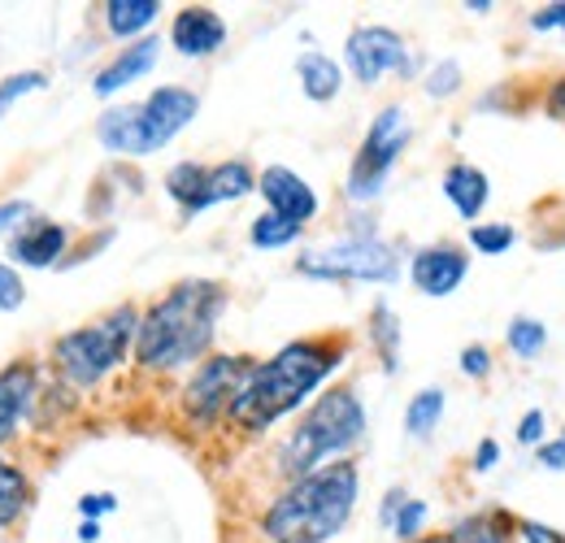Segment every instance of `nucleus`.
Segmentation results:
<instances>
[{
    "mask_svg": "<svg viewBox=\"0 0 565 543\" xmlns=\"http://www.w3.org/2000/svg\"><path fill=\"white\" fill-rule=\"evenodd\" d=\"M535 457H540V466H544V470L565 475V439H544V444L535 448Z\"/></svg>",
    "mask_w": 565,
    "mask_h": 543,
    "instance_id": "39",
    "label": "nucleus"
},
{
    "mask_svg": "<svg viewBox=\"0 0 565 543\" xmlns=\"http://www.w3.org/2000/svg\"><path fill=\"white\" fill-rule=\"evenodd\" d=\"M344 66L353 74L361 87H374L383 83V74H396V78H418V57L414 49L405 44L401 31L383 26V22H370V26H356L344 44Z\"/></svg>",
    "mask_w": 565,
    "mask_h": 543,
    "instance_id": "9",
    "label": "nucleus"
},
{
    "mask_svg": "<svg viewBox=\"0 0 565 543\" xmlns=\"http://www.w3.org/2000/svg\"><path fill=\"white\" fill-rule=\"evenodd\" d=\"M504 343H509V352L518 356V361H535L544 348H548V327L540 322V318H513L509 327H504Z\"/></svg>",
    "mask_w": 565,
    "mask_h": 543,
    "instance_id": "28",
    "label": "nucleus"
},
{
    "mask_svg": "<svg viewBox=\"0 0 565 543\" xmlns=\"http://www.w3.org/2000/svg\"><path fill=\"white\" fill-rule=\"evenodd\" d=\"M248 192H257V174H253V166L248 161H217L210 166V179H205V196H201V209L196 213H205L213 204H231V201H244Z\"/></svg>",
    "mask_w": 565,
    "mask_h": 543,
    "instance_id": "19",
    "label": "nucleus"
},
{
    "mask_svg": "<svg viewBox=\"0 0 565 543\" xmlns=\"http://www.w3.org/2000/svg\"><path fill=\"white\" fill-rule=\"evenodd\" d=\"M143 105V123H148V139H152V152H161L170 139L179 136L183 127L196 123L201 114V96L192 87H179V83H166V87H152Z\"/></svg>",
    "mask_w": 565,
    "mask_h": 543,
    "instance_id": "10",
    "label": "nucleus"
},
{
    "mask_svg": "<svg viewBox=\"0 0 565 543\" xmlns=\"http://www.w3.org/2000/svg\"><path fill=\"white\" fill-rule=\"evenodd\" d=\"M361 496L356 461H331L313 475L287 482L262 513L266 543H331L353 518Z\"/></svg>",
    "mask_w": 565,
    "mask_h": 543,
    "instance_id": "3",
    "label": "nucleus"
},
{
    "mask_svg": "<svg viewBox=\"0 0 565 543\" xmlns=\"http://www.w3.org/2000/svg\"><path fill=\"white\" fill-rule=\"evenodd\" d=\"M365 336H370L374 352H379L383 374H396L401 370V322H396V313H392L387 300H374L370 322H365Z\"/></svg>",
    "mask_w": 565,
    "mask_h": 543,
    "instance_id": "22",
    "label": "nucleus"
},
{
    "mask_svg": "<svg viewBox=\"0 0 565 543\" xmlns=\"http://www.w3.org/2000/svg\"><path fill=\"white\" fill-rule=\"evenodd\" d=\"M461 374H466V379H488V374H492V352H488V343L461 348Z\"/></svg>",
    "mask_w": 565,
    "mask_h": 543,
    "instance_id": "35",
    "label": "nucleus"
},
{
    "mask_svg": "<svg viewBox=\"0 0 565 543\" xmlns=\"http://www.w3.org/2000/svg\"><path fill=\"white\" fill-rule=\"evenodd\" d=\"M66 253H71V231L62 222H49V217H31L13 239H9V257L13 266L22 270H53V266H66Z\"/></svg>",
    "mask_w": 565,
    "mask_h": 543,
    "instance_id": "13",
    "label": "nucleus"
},
{
    "mask_svg": "<svg viewBox=\"0 0 565 543\" xmlns=\"http://www.w3.org/2000/svg\"><path fill=\"white\" fill-rule=\"evenodd\" d=\"M44 87H49V74H44V70H18V74L0 78V123H4V114H9L22 96L44 92Z\"/></svg>",
    "mask_w": 565,
    "mask_h": 543,
    "instance_id": "31",
    "label": "nucleus"
},
{
    "mask_svg": "<svg viewBox=\"0 0 565 543\" xmlns=\"http://www.w3.org/2000/svg\"><path fill=\"white\" fill-rule=\"evenodd\" d=\"M544 408H526L522 413V422H518V444H526V448H540L544 444Z\"/></svg>",
    "mask_w": 565,
    "mask_h": 543,
    "instance_id": "37",
    "label": "nucleus"
},
{
    "mask_svg": "<svg viewBox=\"0 0 565 543\" xmlns=\"http://www.w3.org/2000/svg\"><path fill=\"white\" fill-rule=\"evenodd\" d=\"M414 543H452V535H423V540H414Z\"/></svg>",
    "mask_w": 565,
    "mask_h": 543,
    "instance_id": "46",
    "label": "nucleus"
},
{
    "mask_svg": "<svg viewBox=\"0 0 565 543\" xmlns=\"http://www.w3.org/2000/svg\"><path fill=\"white\" fill-rule=\"evenodd\" d=\"M518 531H522V543H565L562 531H553L544 522H518Z\"/></svg>",
    "mask_w": 565,
    "mask_h": 543,
    "instance_id": "40",
    "label": "nucleus"
},
{
    "mask_svg": "<svg viewBox=\"0 0 565 543\" xmlns=\"http://www.w3.org/2000/svg\"><path fill=\"white\" fill-rule=\"evenodd\" d=\"M349 361V336H305L282 343L270 361H257L235 392L226 422L244 435H262L305 405Z\"/></svg>",
    "mask_w": 565,
    "mask_h": 543,
    "instance_id": "1",
    "label": "nucleus"
},
{
    "mask_svg": "<svg viewBox=\"0 0 565 543\" xmlns=\"http://www.w3.org/2000/svg\"><path fill=\"white\" fill-rule=\"evenodd\" d=\"M495 461H500V444H495V439H483V444L475 448V470L488 475V470H495Z\"/></svg>",
    "mask_w": 565,
    "mask_h": 543,
    "instance_id": "42",
    "label": "nucleus"
},
{
    "mask_svg": "<svg viewBox=\"0 0 565 543\" xmlns=\"http://www.w3.org/2000/svg\"><path fill=\"white\" fill-rule=\"evenodd\" d=\"M509 526L513 522H504V513H470L448 535H452V543H513Z\"/></svg>",
    "mask_w": 565,
    "mask_h": 543,
    "instance_id": "27",
    "label": "nucleus"
},
{
    "mask_svg": "<svg viewBox=\"0 0 565 543\" xmlns=\"http://www.w3.org/2000/svg\"><path fill=\"white\" fill-rule=\"evenodd\" d=\"M161 18V0H109L105 4V31L114 40H131Z\"/></svg>",
    "mask_w": 565,
    "mask_h": 543,
    "instance_id": "23",
    "label": "nucleus"
},
{
    "mask_svg": "<svg viewBox=\"0 0 565 543\" xmlns=\"http://www.w3.org/2000/svg\"><path fill=\"white\" fill-rule=\"evenodd\" d=\"M444 196H448L452 209L475 226V217H483V209L492 201L488 170H479L475 161H452V166L444 170Z\"/></svg>",
    "mask_w": 565,
    "mask_h": 543,
    "instance_id": "18",
    "label": "nucleus"
},
{
    "mask_svg": "<svg viewBox=\"0 0 565 543\" xmlns=\"http://www.w3.org/2000/svg\"><path fill=\"white\" fill-rule=\"evenodd\" d=\"M526 22H531V31H565V0H557V4H540Z\"/></svg>",
    "mask_w": 565,
    "mask_h": 543,
    "instance_id": "38",
    "label": "nucleus"
},
{
    "mask_svg": "<svg viewBox=\"0 0 565 543\" xmlns=\"http://www.w3.org/2000/svg\"><path fill=\"white\" fill-rule=\"evenodd\" d=\"M253 365L257 361L244 356V352H213V356H205L192 370V379L183 383V417L192 426H201V430H210L213 422H222L231 413V401L244 387Z\"/></svg>",
    "mask_w": 565,
    "mask_h": 543,
    "instance_id": "8",
    "label": "nucleus"
},
{
    "mask_svg": "<svg viewBox=\"0 0 565 543\" xmlns=\"http://www.w3.org/2000/svg\"><path fill=\"white\" fill-rule=\"evenodd\" d=\"M205 179H210V166H201V161H179V166L166 170V179H161L166 196L179 204L183 217H196L201 196H205Z\"/></svg>",
    "mask_w": 565,
    "mask_h": 543,
    "instance_id": "21",
    "label": "nucleus"
},
{
    "mask_svg": "<svg viewBox=\"0 0 565 543\" xmlns=\"http://www.w3.org/2000/svg\"><path fill=\"white\" fill-rule=\"evenodd\" d=\"M22 305H26V283H22V274H18V266L0 262V313H18Z\"/></svg>",
    "mask_w": 565,
    "mask_h": 543,
    "instance_id": "33",
    "label": "nucleus"
},
{
    "mask_svg": "<svg viewBox=\"0 0 565 543\" xmlns=\"http://www.w3.org/2000/svg\"><path fill=\"white\" fill-rule=\"evenodd\" d=\"M365 405L356 396V387H331L322 392L313 405L305 408V417L291 426V435L279 444L275 470L287 482L313 475L331 461H344L356 444L365 439Z\"/></svg>",
    "mask_w": 565,
    "mask_h": 543,
    "instance_id": "4",
    "label": "nucleus"
},
{
    "mask_svg": "<svg viewBox=\"0 0 565 543\" xmlns=\"http://www.w3.org/2000/svg\"><path fill=\"white\" fill-rule=\"evenodd\" d=\"M300 231L305 226H296V222H287L279 213H257L253 222H248V244L257 248V253H279V248H291L296 239H300Z\"/></svg>",
    "mask_w": 565,
    "mask_h": 543,
    "instance_id": "26",
    "label": "nucleus"
},
{
    "mask_svg": "<svg viewBox=\"0 0 565 543\" xmlns=\"http://www.w3.org/2000/svg\"><path fill=\"white\" fill-rule=\"evenodd\" d=\"M157 57H161V40L157 35H140L136 44H127L109 66L92 78V92L96 96H118L122 87H131L136 78H143L148 70L157 66Z\"/></svg>",
    "mask_w": 565,
    "mask_h": 543,
    "instance_id": "17",
    "label": "nucleus"
},
{
    "mask_svg": "<svg viewBox=\"0 0 565 543\" xmlns=\"http://www.w3.org/2000/svg\"><path fill=\"white\" fill-rule=\"evenodd\" d=\"M257 192H262V201H266L270 213H279V217L296 222V226H309L318 217V192L291 166H266L257 174Z\"/></svg>",
    "mask_w": 565,
    "mask_h": 543,
    "instance_id": "12",
    "label": "nucleus"
},
{
    "mask_svg": "<svg viewBox=\"0 0 565 543\" xmlns=\"http://www.w3.org/2000/svg\"><path fill=\"white\" fill-rule=\"evenodd\" d=\"M562 439H565V435H562Z\"/></svg>",
    "mask_w": 565,
    "mask_h": 543,
    "instance_id": "47",
    "label": "nucleus"
},
{
    "mask_svg": "<svg viewBox=\"0 0 565 543\" xmlns=\"http://www.w3.org/2000/svg\"><path fill=\"white\" fill-rule=\"evenodd\" d=\"M296 274L318 283H396L401 253L379 235L370 213H356V222L331 244H313L296 257Z\"/></svg>",
    "mask_w": 565,
    "mask_h": 543,
    "instance_id": "6",
    "label": "nucleus"
},
{
    "mask_svg": "<svg viewBox=\"0 0 565 543\" xmlns=\"http://www.w3.org/2000/svg\"><path fill=\"white\" fill-rule=\"evenodd\" d=\"M466 274H470V253L457 248V244H426V248L414 253V262H409L414 287L423 296H430V300L452 296L466 283Z\"/></svg>",
    "mask_w": 565,
    "mask_h": 543,
    "instance_id": "11",
    "label": "nucleus"
},
{
    "mask_svg": "<svg viewBox=\"0 0 565 543\" xmlns=\"http://www.w3.org/2000/svg\"><path fill=\"white\" fill-rule=\"evenodd\" d=\"M226 287L217 278H183L161 300H152L140 318L136 365L148 374H174L183 365H201L210 356L217 318L226 313Z\"/></svg>",
    "mask_w": 565,
    "mask_h": 543,
    "instance_id": "2",
    "label": "nucleus"
},
{
    "mask_svg": "<svg viewBox=\"0 0 565 543\" xmlns=\"http://www.w3.org/2000/svg\"><path fill=\"white\" fill-rule=\"evenodd\" d=\"M466 9H470V13H492L495 4L492 0H466Z\"/></svg>",
    "mask_w": 565,
    "mask_h": 543,
    "instance_id": "45",
    "label": "nucleus"
},
{
    "mask_svg": "<svg viewBox=\"0 0 565 543\" xmlns=\"http://www.w3.org/2000/svg\"><path fill=\"white\" fill-rule=\"evenodd\" d=\"M114 509H118V496H109V491H87V496H78L83 522H100V518L114 513Z\"/></svg>",
    "mask_w": 565,
    "mask_h": 543,
    "instance_id": "36",
    "label": "nucleus"
},
{
    "mask_svg": "<svg viewBox=\"0 0 565 543\" xmlns=\"http://www.w3.org/2000/svg\"><path fill=\"white\" fill-rule=\"evenodd\" d=\"M426 518H430V504L418 500V496H409V500H405V509H401V513H396V522H392V535H396L401 543L423 540Z\"/></svg>",
    "mask_w": 565,
    "mask_h": 543,
    "instance_id": "32",
    "label": "nucleus"
},
{
    "mask_svg": "<svg viewBox=\"0 0 565 543\" xmlns=\"http://www.w3.org/2000/svg\"><path fill=\"white\" fill-rule=\"evenodd\" d=\"M466 87V70L457 57H444V62H435V66L426 70L423 78V92L430 100H448V96H457Z\"/></svg>",
    "mask_w": 565,
    "mask_h": 543,
    "instance_id": "30",
    "label": "nucleus"
},
{
    "mask_svg": "<svg viewBox=\"0 0 565 543\" xmlns=\"http://www.w3.org/2000/svg\"><path fill=\"white\" fill-rule=\"evenodd\" d=\"M296 78H300V92L313 100V105H327L344 92V66L327 53H300L296 57Z\"/></svg>",
    "mask_w": 565,
    "mask_h": 543,
    "instance_id": "20",
    "label": "nucleus"
},
{
    "mask_svg": "<svg viewBox=\"0 0 565 543\" xmlns=\"http://www.w3.org/2000/svg\"><path fill=\"white\" fill-rule=\"evenodd\" d=\"M35 401H40V370L31 361L0 365V444H13Z\"/></svg>",
    "mask_w": 565,
    "mask_h": 543,
    "instance_id": "15",
    "label": "nucleus"
},
{
    "mask_svg": "<svg viewBox=\"0 0 565 543\" xmlns=\"http://www.w3.org/2000/svg\"><path fill=\"white\" fill-rule=\"evenodd\" d=\"M100 540V522H78V543H96Z\"/></svg>",
    "mask_w": 565,
    "mask_h": 543,
    "instance_id": "44",
    "label": "nucleus"
},
{
    "mask_svg": "<svg viewBox=\"0 0 565 543\" xmlns=\"http://www.w3.org/2000/svg\"><path fill=\"white\" fill-rule=\"evenodd\" d=\"M518 244V231L509 222H475L470 226V248L483 257H504Z\"/></svg>",
    "mask_w": 565,
    "mask_h": 543,
    "instance_id": "29",
    "label": "nucleus"
},
{
    "mask_svg": "<svg viewBox=\"0 0 565 543\" xmlns=\"http://www.w3.org/2000/svg\"><path fill=\"white\" fill-rule=\"evenodd\" d=\"M31 217H35L31 201H4V204H0V239H4V235L13 239V235H18V231L31 222Z\"/></svg>",
    "mask_w": 565,
    "mask_h": 543,
    "instance_id": "34",
    "label": "nucleus"
},
{
    "mask_svg": "<svg viewBox=\"0 0 565 543\" xmlns=\"http://www.w3.org/2000/svg\"><path fill=\"white\" fill-rule=\"evenodd\" d=\"M548 114H553V118H565V74L553 83V92H548Z\"/></svg>",
    "mask_w": 565,
    "mask_h": 543,
    "instance_id": "43",
    "label": "nucleus"
},
{
    "mask_svg": "<svg viewBox=\"0 0 565 543\" xmlns=\"http://www.w3.org/2000/svg\"><path fill=\"white\" fill-rule=\"evenodd\" d=\"M96 143L114 157H152L143 105H114L96 118Z\"/></svg>",
    "mask_w": 565,
    "mask_h": 543,
    "instance_id": "16",
    "label": "nucleus"
},
{
    "mask_svg": "<svg viewBox=\"0 0 565 543\" xmlns=\"http://www.w3.org/2000/svg\"><path fill=\"white\" fill-rule=\"evenodd\" d=\"M226 22H222V13L210 9V4H188V9H179L174 13V22H170V44H174V53L179 57H192V62H201V57H213L222 44H226Z\"/></svg>",
    "mask_w": 565,
    "mask_h": 543,
    "instance_id": "14",
    "label": "nucleus"
},
{
    "mask_svg": "<svg viewBox=\"0 0 565 543\" xmlns=\"http://www.w3.org/2000/svg\"><path fill=\"white\" fill-rule=\"evenodd\" d=\"M444 408H448V392L444 387H423L405 405V430H409V439H430L435 426L444 422Z\"/></svg>",
    "mask_w": 565,
    "mask_h": 543,
    "instance_id": "25",
    "label": "nucleus"
},
{
    "mask_svg": "<svg viewBox=\"0 0 565 543\" xmlns=\"http://www.w3.org/2000/svg\"><path fill=\"white\" fill-rule=\"evenodd\" d=\"M26 509H31V478L22 475V466L0 457V531H9Z\"/></svg>",
    "mask_w": 565,
    "mask_h": 543,
    "instance_id": "24",
    "label": "nucleus"
},
{
    "mask_svg": "<svg viewBox=\"0 0 565 543\" xmlns=\"http://www.w3.org/2000/svg\"><path fill=\"white\" fill-rule=\"evenodd\" d=\"M405 500H409V491H405V487H392V491L383 496V509H379V522H383L387 531H392V522H396V513L405 509Z\"/></svg>",
    "mask_w": 565,
    "mask_h": 543,
    "instance_id": "41",
    "label": "nucleus"
},
{
    "mask_svg": "<svg viewBox=\"0 0 565 543\" xmlns=\"http://www.w3.org/2000/svg\"><path fill=\"white\" fill-rule=\"evenodd\" d=\"M414 139V123H409V109L405 105H383L365 136L356 148L353 166H349V183H344V196L353 204H374L387 188V174L396 170V161L405 157Z\"/></svg>",
    "mask_w": 565,
    "mask_h": 543,
    "instance_id": "7",
    "label": "nucleus"
},
{
    "mask_svg": "<svg viewBox=\"0 0 565 543\" xmlns=\"http://www.w3.org/2000/svg\"><path fill=\"white\" fill-rule=\"evenodd\" d=\"M140 305H118L105 318L74 327L62 340L53 343V365L62 374V383L71 392H92L96 383H105L127 356H136V340H140Z\"/></svg>",
    "mask_w": 565,
    "mask_h": 543,
    "instance_id": "5",
    "label": "nucleus"
}]
</instances>
